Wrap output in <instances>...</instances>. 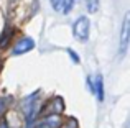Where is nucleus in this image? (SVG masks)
Segmentation results:
<instances>
[{
  "instance_id": "423d86ee",
  "label": "nucleus",
  "mask_w": 130,
  "mask_h": 128,
  "mask_svg": "<svg viewBox=\"0 0 130 128\" xmlns=\"http://www.w3.org/2000/svg\"><path fill=\"white\" fill-rule=\"evenodd\" d=\"M59 125H61V120L58 118L56 115H50V117H46L43 122L36 123L33 128H59Z\"/></svg>"
},
{
  "instance_id": "9d476101",
  "label": "nucleus",
  "mask_w": 130,
  "mask_h": 128,
  "mask_svg": "<svg viewBox=\"0 0 130 128\" xmlns=\"http://www.w3.org/2000/svg\"><path fill=\"white\" fill-rule=\"evenodd\" d=\"M0 128H8L7 123H5V120H0Z\"/></svg>"
},
{
  "instance_id": "39448f33",
  "label": "nucleus",
  "mask_w": 130,
  "mask_h": 128,
  "mask_svg": "<svg viewBox=\"0 0 130 128\" xmlns=\"http://www.w3.org/2000/svg\"><path fill=\"white\" fill-rule=\"evenodd\" d=\"M51 7H53L56 12L59 13H69L71 8H73V3L74 0H50Z\"/></svg>"
},
{
  "instance_id": "20e7f679",
  "label": "nucleus",
  "mask_w": 130,
  "mask_h": 128,
  "mask_svg": "<svg viewBox=\"0 0 130 128\" xmlns=\"http://www.w3.org/2000/svg\"><path fill=\"white\" fill-rule=\"evenodd\" d=\"M128 41H130V23H128V15H125L124 18V26L120 31V54H124L128 48Z\"/></svg>"
},
{
  "instance_id": "f257e3e1",
  "label": "nucleus",
  "mask_w": 130,
  "mask_h": 128,
  "mask_svg": "<svg viewBox=\"0 0 130 128\" xmlns=\"http://www.w3.org/2000/svg\"><path fill=\"white\" fill-rule=\"evenodd\" d=\"M89 30H91V23H89L87 16H79L73 25V35L76 39L81 43H86L89 38Z\"/></svg>"
},
{
  "instance_id": "f03ea898",
  "label": "nucleus",
  "mask_w": 130,
  "mask_h": 128,
  "mask_svg": "<svg viewBox=\"0 0 130 128\" xmlns=\"http://www.w3.org/2000/svg\"><path fill=\"white\" fill-rule=\"evenodd\" d=\"M87 86H89V90L97 97L99 102H102V100H104V80H102L101 74H97L94 79L89 76L87 77Z\"/></svg>"
},
{
  "instance_id": "6e6552de",
  "label": "nucleus",
  "mask_w": 130,
  "mask_h": 128,
  "mask_svg": "<svg viewBox=\"0 0 130 128\" xmlns=\"http://www.w3.org/2000/svg\"><path fill=\"white\" fill-rule=\"evenodd\" d=\"M68 53L71 54V59H73L74 62H79V58H77V54H76V53L73 51V49H68Z\"/></svg>"
},
{
  "instance_id": "0eeeda50",
  "label": "nucleus",
  "mask_w": 130,
  "mask_h": 128,
  "mask_svg": "<svg viewBox=\"0 0 130 128\" xmlns=\"http://www.w3.org/2000/svg\"><path fill=\"white\" fill-rule=\"evenodd\" d=\"M86 2V8H87V12H91V13H95L99 10V0H84Z\"/></svg>"
},
{
  "instance_id": "7ed1b4c3",
  "label": "nucleus",
  "mask_w": 130,
  "mask_h": 128,
  "mask_svg": "<svg viewBox=\"0 0 130 128\" xmlns=\"http://www.w3.org/2000/svg\"><path fill=\"white\" fill-rule=\"evenodd\" d=\"M33 48H35V41H33L30 36H23V38H20L18 41L15 43L12 53H13L15 56H20V54H25V53L31 51Z\"/></svg>"
},
{
  "instance_id": "1a4fd4ad",
  "label": "nucleus",
  "mask_w": 130,
  "mask_h": 128,
  "mask_svg": "<svg viewBox=\"0 0 130 128\" xmlns=\"http://www.w3.org/2000/svg\"><path fill=\"white\" fill-rule=\"evenodd\" d=\"M69 125H71V126H63V128H76V122H74V120H71Z\"/></svg>"
}]
</instances>
